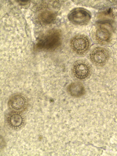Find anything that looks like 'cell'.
<instances>
[{
  "label": "cell",
  "mask_w": 117,
  "mask_h": 156,
  "mask_svg": "<svg viewBox=\"0 0 117 156\" xmlns=\"http://www.w3.org/2000/svg\"><path fill=\"white\" fill-rule=\"evenodd\" d=\"M91 65L87 60L80 59L73 63L71 68L72 75L76 80L84 81L89 78L92 74Z\"/></svg>",
  "instance_id": "2"
},
{
  "label": "cell",
  "mask_w": 117,
  "mask_h": 156,
  "mask_svg": "<svg viewBox=\"0 0 117 156\" xmlns=\"http://www.w3.org/2000/svg\"><path fill=\"white\" fill-rule=\"evenodd\" d=\"M5 118L8 126L14 130L21 129L26 123V118L21 112L11 110L6 114Z\"/></svg>",
  "instance_id": "6"
},
{
  "label": "cell",
  "mask_w": 117,
  "mask_h": 156,
  "mask_svg": "<svg viewBox=\"0 0 117 156\" xmlns=\"http://www.w3.org/2000/svg\"><path fill=\"white\" fill-rule=\"evenodd\" d=\"M62 42V34L59 30L49 31L41 37L36 45L37 50L51 51L60 47Z\"/></svg>",
  "instance_id": "1"
},
{
  "label": "cell",
  "mask_w": 117,
  "mask_h": 156,
  "mask_svg": "<svg viewBox=\"0 0 117 156\" xmlns=\"http://www.w3.org/2000/svg\"><path fill=\"white\" fill-rule=\"evenodd\" d=\"M70 46L73 52L79 56H84L89 51L91 43L89 37L83 34L74 36L71 40Z\"/></svg>",
  "instance_id": "3"
},
{
  "label": "cell",
  "mask_w": 117,
  "mask_h": 156,
  "mask_svg": "<svg viewBox=\"0 0 117 156\" xmlns=\"http://www.w3.org/2000/svg\"><path fill=\"white\" fill-rule=\"evenodd\" d=\"M8 105L11 110L22 113L27 109L28 102L24 95L20 94H16L10 98Z\"/></svg>",
  "instance_id": "8"
},
{
  "label": "cell",
  "mask_w": 117,
  "mask_h": 156,
  "mask_svg": "<svg viewBox=\"0 0 117 156\" xmlns=\"http://www.w3.org/2000/svg\"><path fill=\"white\" fill-rule=\"evenodd\" d=\"M110 53L107 48L102 47H96L92 49L89 54L91 62L95 66L99 67L105 66L108 62Z\"/></svg>",
  "instance_id": "4"
},
{
  "label": "cell",
  "mask_w": 117,
  "mask_h": 156,
  "mask_svg": "<svg viewBox=\"0 0 117 156\" xmlns=\"http://www.w3.org/2000/svg\"><path fill=\"white\" fill-rule=\"evenodd\" d=\"M17 2L19 3V4L22 6H24L27 5L29 1H17Z\"/></svg>",
  "instance_id": "11"
},
{
  "label": "cell",
  "mask_w": 117,
  "mask_h": 156,
  "mask_svg": "<svg viewBox=\"0 0 117 156\" xmlns=\"http://www.w3.org/2000/svg\"><path fill=\"white\" fill-rule=\"evenodd\" d=\"M40 21L45 24H50L56 19V16L53 12L50 11H45L41 12L39 15Z\"/></svg>",
  "instance_id": "10"
},
{
  "label": "cell",
  "mask_w": 117,
  "mask_h": 156,
  "mask_svg": "<svg viewBox=\"0 0 117 156\" xmlns=\"http://www.w3.org/2000/svg\"><path fill=\"white\" fill-rule=\"evenodd\" d=\"M112 36V28L110 24L108 22H100L94 34L96 41L100 44H107L111 41Z\"/></svg>",
  "instance_id": "5"
},
{
  "label": "cell",
  "mask_w": 117,
  "mask_h": 156,
  "mask_svg": "<svg viewBox=\"0 0 117 156\" xmlns=\"http://www.w3.org/2000/svg\"><path fill=\"white\" fill-rule=\"evenodd\" d=\"M67 91L71 96L75 98H80L84 95L85 90L83 84L78 82L70 84L68 87Z\"/></svg>",
  "instance_id": "9"
},
{
  "label": "cell",
  "mask_w": 117,
  "mask_h": 156,
  "mask_svg": "<svg viewBox=\"0 0 117 156\" xmlns=\"http://www.w3.org/2000/svg\"><path fill=\"white\" fill-rule=\"evenodd\" d=\"M91 18L90 12L87 10L81 8L73 9L68 16V19L72 23L80 26L88 24Z\"/></svg>",
  "instance_id": "7"
}]
</instances>
